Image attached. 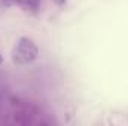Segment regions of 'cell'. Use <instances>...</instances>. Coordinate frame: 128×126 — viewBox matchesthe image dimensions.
<instances>
[{"label": "cell", "mask_w": 128, "mask_h": 126, "mask_svg": "<svg viewBox=\"0 0 128 126\" xmlns=\"http://www.w3.org/2000/svg\"><path fill=\"white\" fill-rule=\"evenodd\" d=\"M2 7H10V6H20L22 10L28 13H37L40 9V0H0Z\"/></svg>", "instance_id": "cell-2"}, {"label": "cell", "mask_w": 128, "mask_h": 126, "mask_svg": "<svg viewBox=\"0 0 128 126\" xmlns=\"http://www.w3.org/2000/svg\"><path fill=\"white\" fill-rule=\"evenodd\" d=\"M54 3L58 4V6H64V4L67 3V0H54Z\"/></svg>", "instance_id": "cell-3"}, {"label": "cell", "mask_w": 128, "mask_h": 126, "mask_svg": "<svg viewBox=\"0 0 128 126\" xmlns=\"http://www.w3.org/2000/svg\"><path fill=\"white\" fill-rule=\"evenodd\" d=\"M3 63V58H2V54H0V64Z\"/></svg>", "instance_id": "cell-4"}, {"label": "cell", "mask_w": 128, "mask_h": 126, "mask_svg": "<svg viewBox=\"0 0 128 126\" xmlns=\"http://www.w3.org/2000/svg\"><path fill=\"white\" fill-rule=\"evenodd\" d=\"M39 48L30 37H20L12 49V61L18 65H28L36 61Z\"/></svg>", "instance_id": "cell-1"}]
</instances>
